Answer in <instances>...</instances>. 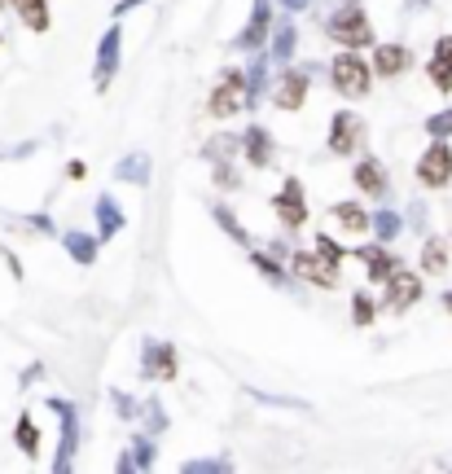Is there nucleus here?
Here are the masks:
<instances>
[{
    "label": "nucleus",
    "mask_w": 452,
    "mask_h": 474,
    "mask_svg": "<svg viewBox=\"0 0 452 474\" xmlns=\"http://www.w3.org/2000/svg\"><path fill=\"white\" fill-rule=\"evenodd\" d=\"M326 35L342 44V49H364V44H373V27H369V18H364V9L351 0V4H342L339 13L326 22Z\"/></svg>",
    "instance_id": "f03ea898"
},
{
    "label": "nucleus",
    "mask_w": 452,
    "mask_h": 474,
    "mask_svg": "<svg viewBox=\"0 0 452 474\" xmlns=\"http://www.w3.org/2000/svg\"><path fill=\"white\" fill-rule=\"evenodd\" d=\"M111 400H114V409H119V417H136L141 409H136V400L132 395H123V391H111Z\"/></svg>",
    "instance_id": "4c0bfd02"
},
{
    "label": "nucleus",
    "mask_w": 452,
    "mask_h": 474,
    "mask_svg": "<svg viewBox=\"0 0 452 474\" xmlns=\"http://www.w3.org/2000/svg\"><path fill=\"white\" fill-rule=\"evenodd\" d=\"M114 180H127V185H149V154H123L119 167H114Z\"/></svg>",
    "instance_id": "6ab92c4d"
},
{
    "label": "nucleus",
    "mask_w": 452,
    "mask_h": 474,
    "mask_svg": "<svg viewBox=\"0 0 452 474\" xmlns=\"http://www.w3.org/2000/svg\"><path fill=\"white\" fill-rule=\"evenodd\" d=\"M444 308H448V312H452V290H448V294H444Z\"/></svg>",
    "instance_id": "c03bdc74"
},
{
    "label": "nucleus",
    "mask_w": 452,
    "mask_h": 474,
    "mask_svg": "<svg viewBox=\"0 0 452 474\" xmlns=\"http://www.w3.org/2000/svg\"><path fill=\"white\" fill-rule=\"evenodd\" d=\"M246 106H250V97H246V71H225L220 84H216V93H211V102H207V111L216 119H228V115H237V111H246Z\"/></svg>",
    "instance_id": "7ed1b4c3"
},
{
    "label": "nucleus",
    "mask_w": 452,
    "mask_h": 474,
    "mask_svg": "<svg viewBox=\"0 0 452 474\" xmlns=\"http://www.w3.org/2000/svg\"><path fill=\"white\" fill-rule=\"evenodd\" d=\"M250 264H255V268H259L272 286H290V272L277 264V255H259V250H255V255H250Z\"/></svg>",
    "instance_id": "cd10ccee"
},
{
    "label": "nucleus",
    "mask_w": 452,
    "mask_h": 474,
    "mask_svg": "<svg viewBox=\"0 0 452 474\" xmlns=\"http://www.w3.org/2000/svg\"><path fill=\"white\" fill-rule=\"evenodd\" d=\"M264 88H268V57H250V66H246V97H250V106L264 97Z\"/></svg>",
    "instance_id": "5701e85b"
},
{
    "label": "nucleus",
    "mask_w": 452,
    "mask_h": 474,
    "mask_svg": "<svg viewBox=\"0 0 452 474\" xmlns=\"http://www.w3.org/2000/svg\"><path fill=\"white\" fill-rule=\"evenodd\" d=\"M317 255H321V259H326V264H330V268H339L342 264V255H347V250H342L339 241H334V237H317Z\"/></svg>",
    "instance_id": "473e14b6"
},
{
    "label": "nucleus",
    "mask_w": 452,
    "mask_h": 474,
    "mask_svg": "<svg viewBox=\"0 0 452 474\" xmlns=\"http://www.w3.org/2000/svg\"><path fill=\"white\" fill-rule=\"evenodd\" d=\"M233 136H216V141H207V158H216V163H225L228 154H233Z\"/></svg>",
    "instance_id": "c9c22d12"
},
{
    "label": "nucleus",
    "mask_w": 452,
    "mask_h": 474,
    "mask_svg": "<svg viewBox=\"0 0 452 474\" xmlns=\"http://www.w3.org/2000/svg\"><path fill=\"white\" fill-rule=\"evenodd\" d=\"M418 180L426 185V189H444L452 180V149L435 136V145L418 158Z\"/></svg>",
    "instance_id": "39448f33"
},
{
    "label": "nucleus",
    "mask_w": 452,
    "mask_h": 474,
    "mask_svg": "<svg viewBox=\"0 0 452 474\" xmlns=\"http://www.w3.org/2000/svg\"><path fill=\"white\" fill-rule=\"evenodd\" d=\"M49 409L62 417V448H57V462H53V470L66 474V470H71V457H75V448H80V417H75V404H71V400H49Z\"/></svg>",
    "instance_id": "20e7f679"
},
{
    "label": "nucleus",
    "mask_w": 452,
    "mask_h": 474,
    "mask_svg": "<svg viewBox=\"0 0 452 474\" xmlns=\"http://www.w3.org/2000/svg\"><path fill=\"white\" fill-rule=\"evenodd\" d=\"M308 75L312 71H286L281 75V84H277V111H299L303 106V97H308Z\"/></svg>",
    "instance_id": "4468645a"
},
{
    "label": "nucleus",
    "mask_w": 452,
    "mask_h": 474,
    "mask_svg": "<svg viewBox=\"0 0 452 474\" xmlns=\"http://www.w3.org/2000/svg\"><path fill=\"white\" fill-rule=\"evenodd\" d=\"M347 4H351V0H347Z\"/></svg>",
    "instance_id": "49530a36"
},
{
    "label": "nucleus",
    "mask_w": 452,
    "mask_h": 474,
    "mask_svg": "<svg viewBox=\"0 0 452 474\" xmlns=\"http://www.w3.org/2000/svg\"><path fill=\"white\" fill-rule=\"evenodd\" d=\"M66 176H71V180H84V176H88V167L75 158V163H66Z\"/></svg>",
    "instance_id": "ea45409f"
},
{
    "label": "nucleus",
    "mask_w": 452,
    "mask_h": 474,
    "mask_svg": "<svg viewBox=\"0 0 452 474\" xmlns=\"http://www.w3.org/2000/svg\"><path fill=\"white\" fill-rule=\"evenodd\" d=\"M13 9L31 31H49V0H13Z\"/></svg>",
    "instance_id": "4be33fe9"
},
{
    "label": "nucleus",
    "mask_w": 452,
    "mask_h": 474,
    "mask_svg": "<svg viewBox=\"0 0 452 474\" xmlns=\"http://www.w3.org/2000/svg\"><path fill=\"white\" fill-rule=\"evenodd\" d=\"M444 264H448V250H444L440 237H431V241L422 246V268H426V272H444Z\"/></svg>",
    "instance_id": "c85d7f7f"
},
{
    "label": "nucleus",
    "mask_w": 452,
    "mask_h": 474,
    "mask_svg": "<svg viewBox=\"0 0 452 474\" xmlns=\"http://www.w3.org/2000/svg\"><path fill=\"white\" fill-rule=\"evenodd\" d=\"M176 348L172 343H158V339H145L141 348V373L145 378H158V382H172L176 378Z\"/></svg>",
    "instance_id": "0eeeda50"
},
{
    "label": "nucleus",
    "mask_w": 452,
    "mask_h": 474,
    "mask_svg": "<svg viewBox=\"0 0 452 474\" xmlns=\"http://www.w3.org/2000/svg\"><path fill=\"white\" fill-rule=\"evenodd\" d=\"M132 462H136V470H149V466H154V440H149V435H136V440H132Z\"/></svg>",
    "instance_id": "7c9ffc66"
},
{
    "label": "nucleus",
    "mask_w": 452,
    "mask_h": 474,
    "mask_svg": "<svg viewBox=\"0 0 452 474\" xmlns=\"http://www.w3.org/2000/svg\"><path fill=\"white\" fill-rule=\"evenodd\" d=\"M281 4H286V9H308L312 0H281Z\"/></svg>",
    "instance_id": "37998d69"
},
{
    "label": "nucleus",
    "mask_w": 452,
    "mask_h": 474,
    "mask_svg": "<svg viewBox=\"0 0 452 474\" xmlns=\"http://www.w3.org/2000/svg\"><path fill=\"white\" fill-rule=\"evenodd\" d=\"M0 9H4V0H0Z\"/></svg>",
    "instance_id": "a18cd8bd"
},
{
    "label": "nucleus",
    "mask_w": 452,
    "mask_h": 474,
    "mask_svg": "<svg viewBox=\"0 0 452 474\" xmlns=\"http://www.w3.org/2000/svg\"><path fill=\"white\" fill-rule=\"evenodd\" d=\"M373 317H378L373 299H369V294H356V299H351V321H356V325H369Z\"/></svg>",
    "instance_id": "2f4dec72"
},
{
    "label": "nucleus",
    "mask_w": 452,
    "mask_h": 474,
    "mask_svg": "<svg viewBox=\"0 0 452 474\" xmlns=\"http://www.w3.org/2000/svg\"><path fill=\"white\" fill-rule=\"evenodd\" d=\"M211 216H216V225H220V229H225V233L237 241V246H250V233H246V229L237 225V216L228 211L225 203H216V207H211Z\"/></svg>",
    "instance_id": "bb28decb"
},
{
    "label": "nucleus",
    "mask_w": 452,
    "mask_h": 474,
    "mask_svg": "<svg viewBox=\"0 0 452 474\" xmlns=\"http://www.w3.org/2000/svg\"><path fill=\"white\" fill-rule=\"evenodd\" d=\"M216 180H220L225 189H233V185H237V172L228 167V158H225V163H216Z\"/></svg>",
    "instance_id": "58836bf2"
},
{
    "label": "nucleus",
    "mask_w": 452,
    "mask_h": 474,
    "mask_svg": "<svg viewBox=\"0 0 452 474\" xmlns=\"http://www.w3.org/2000/svg\"><path fill=\"white\" fill-rule=\"evenodd\" d=\"M13 440H18V448H22L27 457H35V453H40V426H35V417H31V413H22V417H18Z\"/></svg>",
    "instance_id": "b1692460"
},
{
    "label": "nucleus",
    "mask_w": 452,
    "mask_h": 474,
    "mask_svg": "<svg viewBox=\"0 0 452 474\" xmlns=\"http://www.w3.org/2000/svg\"><path fill=\"white\" fill-rule=\"evenodd\" d=\"M409 62H413V57H409L404 44H378V49H373V75H387V80H391V75H404Z\"/></svg>",
    "instance_id": "2eb2a0df"
},
{
    "label": "nucleus",
    "mask_w": 452,
    "mask_h": 474,
    "mask_svg": "<svg viewBox=\"0 0 452 474\" xmlns=\"http://www.w3.org/2000/svg\"><path fill=\"white\" fill-rule=\"evenodd\" d=\"M418 299H422V277H418V272L395 268V272H391V281H387V299H382V308L404 312V308H413Z\"/></svg>",
    "instance_id": "6e6552de"
},
{
    "label": "nucleus",
    "mask_w": 452,
    "mask_h": 474,
    "mask_svg": "<svg viewBox=\"0 0 452 474\" xmlns=\"http://www.w3.org/2000/svg\"><path fill=\"white\" fill-rule=\"evenodd\" d=\"M295 44H299V27L295 22H277L272 27V62H290Z\"/></svg>",
    "instance_id": "aec40b11"
},
{
    "label": "nucleus",
    "mask_w": 452,
    "mask_h": 474,
    "mask_svg": "<svg viewBox=\"0 0 452 474\" xmlns=\"http://www.w3.org/2000/svg\"><path fill=\"white\" fill-rule=\"evenodd\" d=\"M225 470H228L225 457H203V462H189V466H185V474H225Z\"/></svg>",
    "instance_id": "72a5a7b5"
},
{
    "label": "nucleus",
    "mask_w": 452,
    "mask_h": 474,
    "mask_svg": "<svg viewBox=\"0 0 452 474\" xmlns=\"http://www.w3.org/2000/svg\"><path fill=\"white\" fill-rule=\"evenodd\" d=\"M97 229H102V241H111V237L123 229V211H119V203H114L111 194L97 198Z\"/></svg>",
    "instance_id": "412c9836"
},
{
    "label": "nucleus",
    "mask_w": 452,
    "mask_h": 474,
    "mask_svg": "<svg viewBox=\"0 0 452 474\" xmlns=\"http://www.w3.org/2000/svg\"><path fill=\"white\" fill-rule=\"evenodd\" d=\"M334 216H339V225L347 229V233H364V229H373V220H369L356 203H339V207H334Z\"/></svg>",
    "instance_id": "a878e982"
},
{
    "label": "nucleus",
    "mask_w": 452,
    "mask_h": 474,
    "mask_svg": "<svg viewBox=\"0 0 452 474\" xmlns=\"http://www.w3.org/2000/svg\"><path fill=\"white\" fill-rule=\"evenodd\" d=\"M272 211L281 216V225L286 229H303L308 225V203H303V185L290 176L281 189H277V198H272Z\"/></svg>",
    "instance_id": "423d86ee"
},
{
    "label": "nucleus",
    "mask_w": 452,
    "mask_h": 474,
    "mask_svg": "<svg viewBox=\"0 0 452 474\" xmlns=\"http://www.w3.org/2000/svg\"><path fill=\"white\" fill-rule=\"evenodd\" d=\"M431 84L440 88V93H452V35H440V44H435V57H431Z\"/></svg>",
    "instance_id": "f3484780"
},
{
    "label": "nucleus",
    "mask_w": 452,
    "mask_h": 474,
    "mask_svg": "<svg viewBox=\"0 0 452 474\" xmlns=\"http://www.w3.org/2000/svg\"><path fill=\"white\" fill-rule=\"evenodd\" d=\"M272 31V9H268V0H255V9H250V22H246V31H237V49H259L264 44V35Z\"/></svg>",
    "instance_id": "ddd939ff"
},
{
    "label": "nucleus",
    "mask_w": 452,
    "mask_h": 474,
    "mask_svg": "<svg viewBox=\"0 0 452 474\" xmlns=\"http://www.w3.org/2000/svg\"><path fill=\"white\" fill-rule=\"evenodd\" d=\"M351 176H356V189H364L369 198H382V194H387V172H382L378 158H360Z\"/></svg>",
    "instance_id": "a211bd4d"
},
{
    "label": "nucleus",
    "mask_w": 452,
    "mask_h": 474,
    "mask_svg": "<svg viewBox=\"0 0 452 474\" xmlns=\"http://www.w3.org/2000/svg\"><path fill=\"white\" fill-rule=\"evenodd\" d=\"M330 80H334V88L342 97H364L369 84H373V62H364L356 49H342L330 62Z\"/></svg>",
    "instance_id": "f257e3e1"
},
{
    "label": "nucleus",
    "mask_w": 452,
    "mask_h": 474,
    "mask_svg": "<svg viewBox=\"0 0 452 474\" xmlns=\"http://www.w3.org/2000/svg\"><path fill=\"white\" fill-rule=\"evenodd\" d=\"M119 40H123V27L119 22H111V31L102 35V44H97V88H106L114 80V71H119Z\"/></svg>",
    "instance_id": "1a4fd4ad"
},
{
    "label": "nucleus",
    "mask_w": 452,
    "mask_h": 474,
    "mask_svg": "<svg viewBox=\"0 0 452 474\" xmlns=\"http://www.w3.org/2000/svg\"><path fill=\"white\" fill-rule=\"evenodd\" d=\"M62 246H66V255H71L75 264H93V259H97V237H88V233H66Z\"/></svg>",
    "instance_id": "393cba45"
},
{
    "label": "nucleus",
    "mask_w": 452,
    "mask_h": 474,
    "mask_svg": "<svg viewBox=\"0 0 452 474\" xmlns=\"http://www.w3.org/2000/svg\"><path fill=\"white\" fill-rule=\"evenodd\" d=\"M426 132H431V136H440V141L452 136V111H440V115L426 119Z\"/></svg>",
    "instance_id": "f704fd0d"
},
{
    "label": "nucleus",
    "mask_w": 452,
    "mask_h": 474,
    "mask_svg": "<svg viewBox=\"0 0 452 474\" xmlns=\"http://www.w3.org/2000/svg\"><path fill=\"white\" fill-rule=\"evenodd\" d=\"M27 225H31V229H40V233H53V220H49V216H31Z\"/></svg>",
    "instance_id": "a19ab883"
},
{
    "label": "nucleus",
    "mask_w": 452,
    "mask_h": 474,
    "mask_svg": "<svg viewBox=\"0 0 452 474\" xmlns=\"http://www.w3.org/2000/svg\"><path fill=\"white\" fill-rule=\"evenodd\" d=\"M360 132H364V123L351 115V111H339L334 123H330V154H356Z\"/></svg>",
    "instance_id": "9d476101"
},
{
    "label": "nucleus",
    "mask_w": 452,
    "mask_h": 474,
    "mask_svg": "<svg viewBox=\"0 0 452 474\" xmlns=\"http://www.w3.org/2000/svg\"><path fill=\"white\" fill-rule=\"evenodd\" d=\"M400 225H404V220H400L391 207H382V211L373 216V233H378V241H391V237H400Z\"/></svg>",
    "instance_id": "c756f323"
},
{
    "label": "nucleus",
    "mask_w": 452,
    "mask_h": 474,
    "mask_svg": "<svg viewBox=\"0 0 452 474\" xmlns=\"http://www.w3.org/2000/svg\"><path fill=\"white\" fill-rule=\"evenodd\" d=\"M241 149H246V163L250 167H272V132L268 127H250L246 136H241Z\"/></svg>",
    "instance_id": "dca6fc26"
},
{
    "label": "nucleus",
    "mask_w": 452,
    "mask_h": 474,
    "mask_svg": "<svg viewBox=\"0 0 452 474\" xmlns=\"http://www.w3.org/2000/svg\"><path fill=\"white\" fill-rule=\"evenodd\" d=\"M356 259H360V264L369 268V277H373V281H382V286H387V281H391V272L400 268V259L387 250V241H378V246H360V250H356Z\"/></svg>",
    "instance_id": "f8f14e48"
},
{
    "label": "nucleus",
    "mask_w": 452,
    "mask_h": 474,
    "mask_svg": "<svg viewBox=\"0 0 452 474\" xmlns=\"http://www.w3.org/2000/svg\"><path fill=\"white\" fill-rule=\"evenodd\" d=\"M141 413H145V422H149V431H163V426H167V413H163V404H158V400H149V404H145Z\"/></svg>",
    "instance_id": "e433bc0d"
},
{
    "label": "nucleus",
    "mask_w": 452,
    "mask_h": 474,
    "mask_svg": "<svg viewBox=\"0 0 452 474\" xmlns=\"http://www.w3.org/2000/svg\"><path fill=\"white\" fill-rule=\"evenodd\" d=\"M35 378H44V364H31V369H27V373H22V378H18V382H22V386H31V382H35Z\"/></svg>",
    "instance_id": "79ce46f5"
},
{
    "label": "nucleus",
    "mask_w": 452,
    "mask_h": 474,
    "mask_svg": "<svg viewBox=\"0 0 452 474\" xmlns=\"http://www.w3.org/2000/svg\"><path fill=\"white\" fill-rule=\"evenodd\" d=\"M290 268H295L303 281L321 286V290H334V286H339V268H330L321 255H295V259H290Z\"/></svg>",
    "instance_id": "9b49d317"
}]
</instances>
